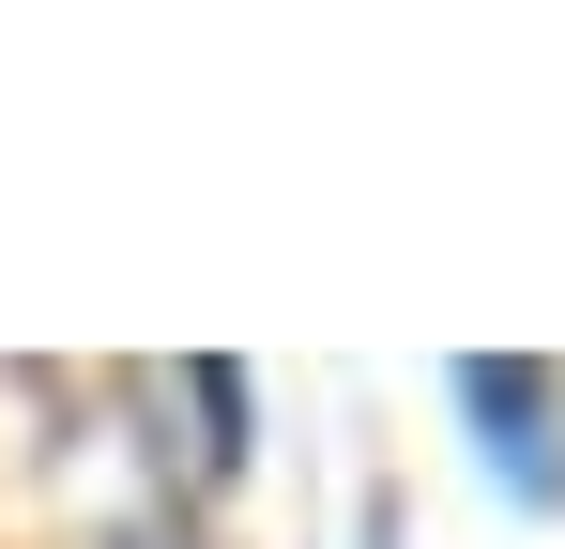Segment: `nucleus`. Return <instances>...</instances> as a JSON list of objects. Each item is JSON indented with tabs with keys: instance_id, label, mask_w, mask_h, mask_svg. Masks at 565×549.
<instances>
[{
	"instance_id": "1",
	"label": "nucleus",
	"mask_w": 565,
	"mask_h": 549,
	"mask_svg": "<svg viewBox=\"0 0 565 549\" xmlns=\"http://www.w3.org/2000/svg\"><path fill=\"white\" fill-rule=\"evenodd\" d=\"M459 412L489 428V473H504L520 504H565V397H551V366L473 352V366H459Z\"/></svg>"
}]
</instances>
